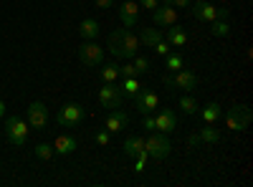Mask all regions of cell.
I'll return each mask as SVG.
<instances>
[{
    "instance_id": "1",
    "label": "cell",
    "mask_w": 253,
    "mask_h": 187,
    "mask_svg": "<svg viewBox=\"0 0 253 187\" xmlns=\"http://www.w3.org/2000/svg\"><path fill=\"white\" fill-rule=\"evenodd\" d=\"M139 36H134L129 28H117L109 33V40H107V48L109 53L117 58V61H126V58H134L137 56V48H139Z\"/></svg>"
},
{
    "instance_id": "2",
    "label": "cell",
    "mask_w": 253,
    "mask_h": 187,
    "mask_svg": "<svg viewBox=\"0 0 253 187\" xmlns=\"http://www.w3.org/2000/svg\"><path fill=\"white\" fill-rule=\"evenodd\" d=\"M165 86L170 89H180L185 94H193L198 89V74L190 71V69H180V71H172L165 76Z\"/></svg>"
},
{
    "instance_id": "3",
    "label": "cell",
    "mask_w": 253,
    "mask_h": 187,
    "mask_svg": "<svg viewBox=\"0 0 253 187\" xmlns=\"http://www.w3.org/2000/svg\"><path fill=\"white\" fill-rule=\"evenodd\" d=\"M144 152L150 154V159H165L170 157L172 144L162 132H150V137H144Z\"/></svg>"
},
{
    "instance_id": "4",
    "label": "cell",
    "mask_w": 253,
    "mask_h": 187,
    "mask_svg": "<svg viewBox=\"0 0 253 187\" xmlns=\"http://www.w3.org/2000/svg\"><path fill=\"white\" fill-rule=\"evenodd\" d=\"M28 132H31V127L23 116L13 114V116L5 119V137H8L10 144H15V147H23L28 142Z\"/></svg>"
},
{
    "instance_id": "5",
    "label": "cell",
    "mask_w": 253,
    "mask_h": 187,
    "mask_svg": "<svg viewBox=\"0 0 253 187\" xmlns=\"http://www.w3.org/2000/svg\"><path fill=\"white\" fill-rule=\"evenodd\" d=\"M84 116H86V109H84L81 104H63L56 114V124L63 129H74L84 121Z\"/></svg>"
},
{
    "instance_id": "6",
    "label": "cell",
    "mask_w": 253,
    "mask_h": 187,
    "mask_svg": "<svg viewBox=\"0 0 253 187\" xmlns=\"http://www.w3.org/2000/svg\"><path fill=\"white\" fill-rule=\"evenodd\" d=\"M248 124H251V109L246 107V104H233L225 114V127L238 134V132L248 129Z\"/></svg>"
},
{
    "instance_id": "7",
    "label": "cell",
    "mask_w": 253,
    "mask_h": 187,
    "mask_svg": "<svg viewBox=\"0 0 253 187\" xmlns=\"http://www.w3.org/2000/svg\"><path fill=\"white\" fill-rule=\"evenodd\" d=\"M76 56L84 66H89V69H96L104 64V48L96 43V40H84V43L76 48Z\"/></svg>"
},
{
    "instance_id": "8",
    "label": "cell",
    "mask_w": 253,
    "mask_h": 187,
    "mask_svg": "<svg viewBox=\"0 0 253 187\" xmlns=\"http://www.w3.org/2000/svg\"><path fill=\"white\" fill-rule=\"evenodd\" d=\"M122 101H124V94L119 89V81H114V84H104L99 89V104L104 109H122Z\"/></svg>"
},
{
    "instance_id": "9",
    "label": "cell",
    "mask_w": 253,
    "mask_h": 187,
    "mask_svg": "<svg viewBox=\"0 0 253 187\" xmlns=\"http://www.w3.org/2000/svg\"><path fill=\"white\" fill-rule=\"evenodd\" d=\"M26 121H28V127L31 129H46L48 127V109H46V104L43 101H33L28 112H26Z\"/></svg>"
},
{
    "instance_id": "10",
    "label": "cell",
    "mask_w": 253,
    "mask_h": 187,
    "mask_svg": "<svg viewBox=\"0 0 253 187\" xmlns=\"http://www.w3.org/2000/svg\"><path fill=\"white\" fill-rule=\"evenodd\" d=\"M152 23L157 28H170L177 23V10L172 5H167V3H160L155 10H152Z\"/></svg>"
},
{
    "instance_id": "11",
    "label": "cell",
    "mask_w": 253,
    "mask_h": 187,
    "mask_svg": "<svg viewBox=\"0 0 253 187\" xmlns=\"http://www.w3.org/2000/svg\"><path fill=\"white\" fill-rule=\"evenodd\" d=\"M134 104H137V112L142 114V116H147V114H155L157 112V104H160V99H157V94L155 91H150V89H139V94L134 96Z\"/></svg>"
},
{
    "instance_id": "12",
    "label": "cell",
    "mask_w": 253,
    "mask_h": 187,
    "mask_svg": "<svg viewBox=\"0 0 253 187\" xmlns=\"http://www.w3.org/2000/svg\"><path fill=\"white\" fill-rule=\"evenodd\" d=\"M190 13H193L195 20H203V23H213L218 18V8L213 3H208V0H195V3H190Z\"/></svg>"
},
{
    "instance_id": "13",
    "label": "cell",
    "mask_w": 253,
    "mask_h": 187,
    "mask_svg": "<svg viewBox=\"0 0 253 187\" xmlns=\"http://www.w3.org/2000/svg\"><path fill=\"white\" fill-rule=\"evenodd\" d=\"M117 13H119V20L124 23V28L137 26V18H139L137 0H124V3H119V5H117Z\"/></svg>"
},
{
    "instance_id": "14",
    "label": "cell",
    "mask_w": 253,
    "mask_h": 187,
    "mask_svg": "<svg viewBox=\"0 0 253 187\" xmlns=\"http://www.w3.org/2000/svg\"><path fill=\"white\" fill-rule=\"evenodd\" d=\"M126 124H129V114L122 112V109H112L107 114V119H104V129H107L109 134H117V132H124Z\"/></svg>"
},
{
    "instance_id": "15",
    "label": "cell",
    "mask_w": 253,
    "mask_h": 187,
    "mask_svg": "<svg viewBox=\"0 0 253 187\" xmlns=\"http://www.w3.org/2000/svg\"><path fill=\"white\" fill-rule=\"evenodd\" d=\"M155 127L162 134H172L177 129V114L172 109H160L157 116H155Z\"/></svg>"
},
{
    "instance_id": "16",
    "label": "cell",
    "mask_w": 253,
    "mask_h": 187,
    "mask_svg": "<svg viewBox=\"0 0 253 187\" xmlns=\"http://www.w3.org/2000/svg\"><path fill=\"white\" fill-rule=\"evenodd\" d=\"M99 31H101V26H99L96 18H84L81 23H79V36L84 40H96L99 38Z\"/></svg>"
},
{
    "instance_id": "17",
    "label": "cell",
    "mask_w": 253,
    "mask_h": 187,
    "mask_svg": "<svg viewBox=\"0 0 253 187\" xmlns=\"http://www.w3.org/2000/svg\"><path fill=\"white\" fill-rule=\"evenodd\" d=\"M165 40H167V43H170L172 48H182L185 43H187V33H185V28L182 26H170V28H167L165 31Z\"/></svg>"
},
{
    "instance_id": "18",
    "label": "cell",
    "mask_w": 253,
    "mask_h": 187,
    "mask_svg": "<svg viewBox=\"0 0 253 187\" xmlns=\"http://www.w3.org/2000/svg\"><path fill=\"white\" fill-rule=\"evenodd\" d=\"M160 40H165V31L157 28V26H152V28H142V31H139V43H144V46L155 48Z\"/></svg>"
},
{
    "instance_id": "19",
    "label": "cell",
    "mask_w": 253,
    "mask_h": 187,
    "mask_svg": "<svg viewBox=\"0 0 253 187\" xmlns=\"http://www.w3.org/2000/svg\"><path fill=\"white\" fill-rule=\"evenodd\" d=\"M76 147H79L76 137H71V134H61V137H56L53 154H71V152H76Z\"/></svg>"
},
{
    "instance_id": "20",
    "label": "cell",
    "mask_w": 253,
    "mask_h": 187,
    "mask_svg": "<svg viewBox=\"0 0 253 187\" xmlns=\"http://www.w3.org/2000/svg\"><path fill=\"white\" fill-rule=\"evenodd\" d=\"M122 150H124L126 157H137L144 150V137L142 134H129V137L124 139V147Z\"/></svg>"
},
{
    "instance_id": "21",
    "label": "cell",
    "mask_w": 253,
    "mask_h": 187,
    "mask_svg": "<svg viewBox=\"0 0 253 187\" xmlns=\"http://www.w3.org/2000/svg\"><path fill=\"white\" fill-rule=\"evenodd\" d=\"M220 104L218 101H210V104H205V107L200 109V116H203V121L205 124H215L218 119H220Z\"/></svg>"
},
{
    "instance_id": "22",
    "label": "cell",
    "mask_w": 253,
    "mask_h": 187,
    "mask_svg": "<svg viewBox=\"0 0 253 187\" xmlns=\"http://www.w3.org/2000/svg\"><path fill=\"white\" fill-rule=\"evenodd\" d=\"M119 89H122V94H124V96H132V99H134V96L139 94V89H142V86H139L137 76H124V78H122V84H119Z\"/></svg>"
},
{
    "instance_id": "23",
    "label": "cell",
    "mask_w": 253,
    "mask_h": 187,
    "mask_svg": "<svg viewBox=\"0 0 253 187\" xmlns=\"http://www.w3.org/2000/svg\"><path fill=\"white\" fill-rule=\"evenodd\" d=\"M119 66L117 64H101V81L104 84H114V81H119Z\"/></svg>"
},
{
    "instance_id": "24",
    "label": "cell",
    "mask_w": 253,
    "mask_h": 187,
    "mask_svg": "<svg viewBox=\"0 0 253 187\" xmlns=\"http://www.w3.org/2000/svg\"><path fill=\"white\" fill-rule=\"evenodd\" d=\"M198 134H200V142H205V144H218L220 142V132L213 127V124H205Z\"/></svg>"
},
{
    "instance_id": "25",
    "label": "cell",
    "mask_w": 253,
    "mask_h": 187,
    "mask_svg": "<svg viewBox=\"0 0 253 187\" xmlns=\"http://www.w3.org/2000/svg\"><path fill=\"white\" fill-rule=\"evenodd\" d=\"M182 66H185V61H182L180 53H167V56H165V69L170 71V74H172V71H180Z\"/></svg>"
},
{
    "instance_id": "26",
    "label": "cell",
    "mask_w": 253,
    "mask_h": 187,
    "mask_svg": "<svg viewBox=\"0 0 253 187\" xmlns=\"http://www.w3.org/2000/svg\"><path fill=\"white\" fill-rule=\"evenodd\" d=\"M177 107H180L185 114H198V109H200V107H198V99H195V96H190V94L182 96V99L177 101Z\"/></svg>"
},
{
    "instance_id": "27",
    "label": "cell",
    "mask_w": 253,
    "mask_h": 187,
    "mask_svg": "<svg viewBox=\"0 0 253 187\" xmlns=\"http://www.w3.org/2000/svg\"><path fill=\"white\" fill-rule=\"evenodd\" d=\"M210 33L225 38V36H230V26L225 23V20H213V23H210Z\"/></svg>"
},
{
    "instance_id": "28",
    "label": "cell",
    "mask_w": 253,
    "mask_h": 187,
    "mask_svg": "<svg viewBox=\"0 0 253 187\" xmlns=\"http://www.w3.org/2000/svg\"><path fill=\"white\" fill-rule=\"evenodd\" d=\"M36 157L43 159V162H48V159L53 157V147H51V144H36Z\"/></svg>"
},
{
    "instance_id": "29",
    "label": "cell",
    "mask_w": 253,
    "mask_h": 187,
    "mask_svg": "<svg viewBox=\"0 0 253 187\" xmlns=\"http://www.w3.org/2000/svg\"><path fill=\"white\" fill-rule=\"evenodd\" d=\"M134 71H137V76H142V74H147L150 71V61H147L144 56H134Z\"/></svg>"
},
{
    "instance_id": "30",
    "label": "cell",
    "mask_w": 253,
    "mask_h": 187,
    "mask_svg": "<svg viewBox=\"0 0 253 187\" xmlns=\"http://www.w3.org/2000/svg\"><path fill=\"white\" fill-rule=\"evenodd\" d=\"M142 129H147V132H157V127H155V116H152V114H147V116L142 119Z\"/></svg>"
},
{
    "instance_id": "31",
    "label": "cell",
    "mask_w": 253,
    "mask_h": 187,
    "mask_svg": "<svg viewBox=\"0 0 253 187\" xmlns=\"http://www.w3.org/2000/svg\"><path fill=\"white\" fill-rule=\"evenodd\" d=\"M170 48H172V46L167 43V40H160V43L155 46V53H157V56H167V53H170Z\"/></svg>"
},
{
    "instance_id": "32",
    "label": "cell",
    "mask_w": 253,
    "mask_h": 187,
    "mask_svg": "<svg viewBox=\"0 0 253 187\" xmlns=\"http://www.w3.org/2000/svg\"><path fill=\"white\" fill-rule=\"evenodd\" d=\"M109 132L107 129H104V132H96V144H101V147H107V144H109Z\"/></svg>"
},
{
    "instance_id": "33",
    "label": "cell",
    "mask_w": 253,
    "mask_h": 187,
    "mask_svg": "<svg viewBox=\"0 0 253 187\" xmlns=\"http://www.w3.org/2000/svg\"><path fill=\"white\" fill-rule=\"evenodd\" d=\"M162 0H139V8H147V10H155Z\"/></svg>"
},
{
    "instance_id": "34",
    "label": "cell",
    "mask_w": 253,
    "mask_h": 187,
    "mask_svg": "<svg viewBox=\"0 0 253 187\" xmlns=\"http://www.w3.org/2000/svg\"><path fill=\"white\" fill-rule=\"evenodd\" d=\"M119 74H122V76H137V71H134V66H132V64L119 66Z\"/></svg>"
},
{
    "instance_id": "35",
    "label": "cell",
    "mask_w": 253,
    "mask_h": 187,
    "mask_svg": "<svg viewBox=\"0 0 253 187\" xmlns=\"http://www.w3.org/2000/svg\"><path fill=\"white\" fill-rule=\"evenodd\" d=\"M190 3H193V0H170L172 8H190Z\"/></svg>"
},
{
    "instance_id": "36",
    "label": "cell",
    "mask_w": 253,
    "mask_h": 187,
    "mask_svg": "<svg viewBox=\"0 0 253 187\" xmlns=\"http://www.w3.org/2000/svg\"><path fill=\"white\" fill-rule=\"evenodd\" d=\"M187 144H190V147H198V144H203V142H200V134H190V137H187Z\"/></svg>"
},
{
    "instance_id": "37",
    "label": "cell",
    "mask_w": 253,
    "mask_h": 187,
    "mask_svg": "<svg viewBox=\"0 0 253 187\" xmlns=\"http://www.w3.org/2000/svg\"><path fill=\"white\" fill-rule=\"evenodd\" d=\"M96 8H114V0H94Z\"/></svg>"
},
{
    "instance_id": "38",
    "label": "cell",
    "mask_w": 253,
    "mask_h": 187,
    "mask_svg": "<svg viewBox=\"0 0 253 187\" xmlns=\"http://www.w3.org/2000/svg\"><path fill=\"white\" fill-rule=\"evenodd\" d=\"M3 116H5V101L0 99V119H3Z\"/></svg>"
}]
</instances>
